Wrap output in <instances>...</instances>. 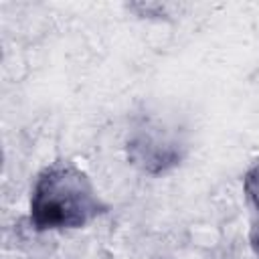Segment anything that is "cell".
Masks as SVG:
<instances>
[{
    "instance_id": "cell-4",
    "label": "cell",
    "mask_w": 259,
    "mask_h": 259,
    "mask_svg": "<svg viewBox=\"0 0 259 259\" xmlns=\"http://www.w3.org/2000/svg\"><path fill=\"white\" fill-rule=\"evenodd\" d=\"M249 243H251V249L259 255V227H253L251 233H249Z\"/></svg>"
},
{
    "instance_id": "cell-2",
    "label": "cell",
    "mask_w": 259,
    "mask_h": 259,
    "mask_svg": "<svg viewBox=\"0 0 259 259\" xmlns=\"http://www.w3.org/2000/svg\"><path fill=\"white\" fill-rule=\"evenodd\" d=\"M127 158L148 174H162L180 164V144L160 127H138L125 142Z\"/></svg>"
},
{
    "instance_id": "cell-1",
    "label": "cell",
    "mask_w": 259,
    "mask_h": 259,
    "mask_svg": "<svg viewBox=\"0 0 259 259\" xmlns=\"http://www.w3.org/2000/svg\"><path fill=\"white\" fill-rule=\"evenodd\" d=\"M107 210L91 176L71 160H55L34 178L28 221L36 233L83 229Z\"/></svg>"
},
{
    "instance_id": "cell-3",
    "label": "cell",
    "mask_w": 259,
    "mask_h": 259,
    "mask_svg": "<svg viewBox=\"0 0 259 259\" xmlns=\"http://www.w3.org/2000/svg\"><path fill=\"white\" fill-rule=\"evenodd\" d=\"M243 188H245V194L251 200V204L259 210V162H255L247 170V174L243 178Z\"/></svg>"
}]
</instances>
